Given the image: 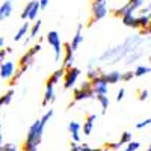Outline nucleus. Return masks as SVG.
I'll list each match as a JSON object with an SVG mask.
<instances>
[{
	"label": "nucleus",
	"instance_id": "obj_1",
	"mask_svg": "<svg viewBox=\"0 0 151 151\" xmlns=\"http://www.w3.org/2000/svg\"><path fill=\"white\" fill-rule=\"evenodd\" d=\"M53 113H55L53 109H48V112H45L40 119H36L29 127V132L26 134V141H24V145H23L24 151H38V145L42 141L44 129H45L47 122L52 119Z\"/></svg>",
	"mask_w": 151,
	"mask_h": 151
},
{
	"label": "nucleus",
	"instance_id": "obj_2",
	"mask_svg": "<svg viewBox=\"0 0 151 151\" xmlns=\"http://www.w3.org/2000/svg\"><path fill=\"white\" fill-rule=\"evenodd\" d=\"M144 42V40L141 36H130L127 38L122 44L113 47V48H107L106 52L100 56V60L106 62V64H116V62H119L121 58H125L130 52H133L134 48L141 47V44Z\"/></svg>",
	"mask_w": 151,
	"mask_h": 151
},
{
	"label": "nucleus",
	"instance_id": "obj_3",
	"mask_svg": "<svg viewBox=\"0 0 151 151\" xmlns=\"http://www.w3.org/2000/svg\"><path fill=\"white\" fill-rule=\"evenodd\" d=\"M41 52V44H35L32 48H29L26 53H24L20 60H18V70H15V74H14V77L11 79V85L12 83H15L20 77H21V74L26 71L32 64H33V60H35V56Z\"/></svg>",
	"mask_w": 151,
	"mask_h": 151
},
{
	"label": "nucleus",
	"instance_id": "obj_4",
	"mask_svg": "<svg viewBox=\"0 0 151 151\" xmlns=\"http://www.w3.org/2000/svg\"><path fill=\"white\" fill-rule=\"evenodd\" d=\"M88 98H95V94H94V89H92V85H91V80H86L80 85V88H76L74 92H73V101L70 103V107L77 103V101H82V100H88Z\"/></svg>",
	"mask_w": 151,
	"mask_h": 151
},
{
	"label": "nucleus",
	"instance_id": "obj_5",
	"mask_svg": "<svg viewBox=\"0 0 151 151\" xmlns=\"http://www.w3.org/2000/svg\"><path fill=\"white\" fill-rule=\"evenodd\" d=\"M107 2L106 0H94L91 5V20L88 26H92L94 23L103 20L107 15Z\"/></svg>",
	"mask_w": 151,
	"mask_h": 151
},
{
	"label": "nucleus",
	"instance_id": "obj_6",
	"mask_svg": "<svg viewBox=\"0 0 151 151\" xmlns=\"http://www.w3.org/2000/svg\"><path fill=\"white\" fill-rule=\"evenodd\" d=\"M45 40H47L48 45L53 48L55 60L59 62V60H60V56H62V50H64V48H62V42H60L59 33H58L56 30H50V32H47V35H45Z\"/></svg>",
	"mask_w": 151,
	"mask_h": 151
},
{
	"label": "nucleus",
	"instance_id": "obj_7",
	"mask_svg": "<svg viewBox=\"0 0 151 151\" xmlns=\"http://www.w3.org/2000/svg\"><path fill=\"white\" fill-rule=\"evenodd\" d=\"M144 2H145V0H129V2L125 3L124 6H121V8H118V9L113 11V15L121 18V17L125 15V14H132V12L141 9V8L144 6Z\"/></svg>",
	"mask_w": 151,
	"mask_h": 151
},
{
	"label": "nucleus",
	"instance_id": "obj_8",
	"mask_svg": "<svg viewBox=\"0 0 151 151\" xmlns=\"http://www.w3.org/2000/svg\"><path fill=\"white\" fill-rule=\"evenodd\" d=\"M40 11H41L40 2H38V0H30V2H27L26 5H24V9L21 12V18L23 20L33 21V20H36L38 14H40Z\"/></svg>",
	"mask_w": 151,
	"mask_h": 151
},
{
	"label": "nucleus",
	"instance_id": "obj_9",
	"mask_svg": "<svg viewBox=\"0 0 151 151\" xmlns=\"http://www.w3.org/2000/svg\"><path fill=\"white\" fill-rule=\"evenodd\" d=\"M80 70L77 67H68L65 68V73H64V88L65 89H71V88H74V85L77 83V79L80 76Z\"/></svg>",
	"mask_w": 151,
	"mask_h": 151
},
{
	"label": "nucleus",
	"instance_id": "obj_10",
	"mask_svg": "<svg viewBox=\"0 0 151 151\" xmlns=\"http://www.w3.org/2000/svg\"><path fill=\"white\" fill-rule=\"evenodd\" d=\"M91 85H92V89H94L95 95H107L109 94V85L104 79L103 73H100L97 77H94L91 80Z\"/></svg>",
	"mask_w": 151,
	"mask_h": 151
},
{
	"label": "nucleus",
	"instance_id": "obj_11",
	"mask_svg": "<svg viewBox=\"0 0 151 151\" xmlns=\"http://www.w3.org/2000/svg\"><path fill=\"white\" fill-rule=\"evenodd\" d=\"M15 64L12 60H5L0 64V77H2L3 80H11L12 77H14L15 74Z\"/></svg>",
	"mask_w": 151,
	"mask_h": 151
},
{
	"label": "nucleus",
	"instance_id": "obj_12",
	"mask_svg": "<svg viewBox=\"0 0 151 151\" xmlns=\"http://www.w3.org/2000/svg\"><path fill=\"white\" fill-rule=\"evenodd\" d=\"M14 0H5V2L0 5V21H3L6 18H9L12 15V11H14Z\"/></svg>",
	"mask_w": 151,
	"mask_h": 151
},
{
	"label": "nucleus",
	"instance_id": "obj_13",
	"mask_svg": "<svg viewBox=\"0 0 151 151\" xmlns=\"http://www.w3.org/2000/svg\"><path fill=\"white\" fill-rule=\"evenodd\" d=\"M82 30H83V24H77L76 35L73 36V40H71V42H70V47L73 48V52H76V50L82 45V42H83V40H85V36L82 35Z\"/></svg>",
	"mask_w": 151,
	"mask_h": 151
},
{
	"label": "nucleus",
	"instance_id": "obj_14",
	"mask_svg": "<svg viewBox=\"0 0 151 151\" xmlns=\"http://www.w3.org/2000/svg\"><path fill=\"white\" fill-rule=\"evenodd\" d=\"M95 119H97V115L95 113H89L85 119V124L82 125V132L85 136H91L92 130H94V125H95Z\"/></svg>",
	"mask_w": 151,
	"mask_h": 151
},
{
	"label": "nucleus",
	"instance_id": "obj_15",
	"mask_svg": "<svg viewBox=\"0 0 151 151\" xmlns=\"http://www.w3.org/2000/svg\"><path fill=\"white\" fill-rule=\"evenodd\" d=\"M68 132L73 137V142H80V132H82V125L77 121H70L68 122Z\"/></svg>",
	"mask_w": 151,
	"mask_h": 151
},
{
	"label": "nucleus",
	"instance_id": "obj_16",
	"mask_svg": "<svg viewBox=\"0 0 151 151\" xmlns=\"http://www.w3.org/2000/svg\"><path fill=\"white\" fill-rule=\"evenodd\" d=\"M64 62H62V67L64 68H68V67H73V62H74V52L73 48L70 47V42L68 44H64Z\"/></svg>",
	"mask_w": 151,
	"mask_h": 151
},
{
	"label": "nucleus",
	"instance_id": "obj_17",
	"mask_svg": "<svg viewBox=\"0 0 151 151\" xmlns=\"http://www.w3.org/2000/svg\"><path fill=\"white\" fill-rule=\"evenodd\" d=\"M144 53H145V50H144L142 47L134 48L133 52H130L127 56H125V64H127V65L134 64V62H136L137 59H141V58H142V55H144Z\"/></svg>",
	"mask_w": 151,
	"mask_h": 151
},
{
	"label": "nucleus",
	"instance_id": "obj_18",
	"mask_svg": "<svg viewBox=\"0 0 151 151\" xmlns=\"http://www.w3.org/2000/svg\"><path fill=\"white\" fill-rule=\"evenodd\" d=\"M121 21L124 26L127 27H133V29H139V26H137V15H134V12H132V14H125L121 17Z\"/></svg>",
	"mask_w": 151,
	"mask_h": 151
},
{
	"label": "nucleus",
	"instance_id": "obj_19",
	"mask_svg": "<svg viewBox=\"0 0 151 151\" xmlns=\"http://www.w3.org/2000/svg\"><path fill=\"white\" fill-rule=\"evenodd\" d=\"M121 71H116V70H113V71H109V73H103L104 76V79L107 82V85H116L121 82Z\"/></svg>",
	"mask_w": 151,
	"mask_h": 151
},
{
	"label": "nucleus",
	"instance_id": "obj_20",
	"mask_svg": "<svg viewBox=\"0 0 151 151\" xmlns=\"http://www.w3.org/2000/svg\"><path fill=\"white\" fill-rule=\"evenodd\" d=\"M64 73H65V68H64V67H60L59 70H56V71L47 79V83H45V85H50V86L58 85V83L60 82V79L64 77Z\"/></svg>",
	"mask_w": 151,
	"mask_h": 151
},
{
	"label": "nucleus",
	"instance_id": "obj_21",
	"mask_svg": "<svg viewBox=\"0 0 151 151\" xmlns=\"http://www.w3.org/2000/svg\"><path fill=\"white\" fill-rule=\"evenodd\" d=\"M53 101H55V86L45 85V94L42 98V106H47L48 103H53Z\"/></svg>",
	"mask_w": 151,
	"mask_h": 151
},
{
	"label": "nucleus",
	"instance_id": "obj_22",
	"mask_svg": "<svg viewBox=\"0 0 151 151\" xmlns=\"http://www.w3.org/2000/svg\"><path fill=\"white\" fill-rule=\"evenodd\" d=\"M29 29H30V23L29 21H24V24L17 30V33L14 35V41H21L23 38L29 33Z\"/></svg>",
	"mask_w": 151,
	"mask_h": 151
},
{
	"label": "nucleus",
	"instance_id": "obj_23",
	"mask_svg": "<svg viewBox=\"0 0 151 151\" xmlns=\"http://www.w3.org/2000/svg\"><path fill=\"white\" fill-rule=\"evenodd\" d=\"M150 21H151V12H148V14L137 15V26H139L141 30H145V29L148 27Z\"/></svg>",
	"mask_w": 151,
	"mask_h": 151
},
{
	"label": "nucleus",
	"instance_id": "obj_24",
	"mask_svg": "<svg viewBox=\"0 0 151 151\" xmlns=\"http://www.w3.org/2000/svg\"><path fill=\"white\" fill-rule=\"evenodd\" d=\"M41 24H42V21L41 20H36L33 24H30V29H29V40H32V38H36V35H38V32H40V29H41Z\"/></svg>",
	"mask_w": 151,
	"mask_h": 151
},
{
	"label": "nucleus",
	"instance_id": "obj_25",
	"mask_svg": "<svg viewBox=\"0 0 151 151\" xmlns=\"http://www.w3.org/2000/svg\"><path fill=\"white\" fill-rule=\"evenodd\" d=\"M97 101L100 103V106H101V113H106L107 109H109V104H110V100L107 95H97Z\"/></svg>",
	"mask_w": 151,
	"mask_h": 151
},
{
	"label": "nucleus",
	"instance_id": "obj_26",
	"mask_svg": "<svg viewBox=\"0 0 151 151\" xmlns=\"http://www.w3.org/2000/svg\"><path fill=\"white\" fill-rule=\"evenodd\" d=\"M133 73H134V77H142V76H147L151 73V67L150 65H137Z\"/></svg>",
	"mask_w": 151,
	"mask_h": 151
},
{
	"label": "nucleus",
	"instance_id": "obj_27",
	"mask_svg": "<svg viewBox=\"0 0 151 151\" xmlns=\"http://www.w3.org/2000/svg\"><path fill=\"white\" fill-rule=\"evenodd\" d=\"M12 97H14V89H9L6 94H3L0 97V107L2 106H8L12 101Z\"/></svg>",
	"mask_w": 151,
	"mask_h": 151
},
{
	"label": "nucleus",
	"instance_id": "obj_28",
	"mask_svg": "<svg viewBox=\"0 0 151 151\" xmlns=\"http://www.w3.org/2000/svg\"><path fill=\"white\" fill-rule=\"evenodd\" d=\"M132 141H133V134H132L130 132L121 133V137H119V144H121V145H127V144H130Z\"/></svg>",
	"mask_w": 151,
	"mask_h": 151
},
{
	"label": "nucleus",
	"instance_id": "obj_29",
	"mask_svg": "<svg viewBox=\"0 0 151 151\" xmlns=\"http://www.w3.org/2000/svg\"><path fill=\"white\" fill-rule=\"evenodd\" d=\"M141 148V142H137V141H132L130 144H127V147L124 148V151H137Z\"/></svg>",
	"mask_w": 151,
	"mask_h": 151
},
{
	"label": "nucleus",
	"instance_id": "obj_30",
	"mask_svg": "<svg viewBox=\"0 0 151 151\" xmlns=\"http://www.w3.org/2000/svg\"><path fill=\"white\" fill-rule=\"evenodd\" d=\"M101 73L97 67H92V68H88V80H92L94 77H97V76Z\"/></svg>",
	"mask_w": 151,
	"mask_h": 151
},
{
	"label": "nucleus",
	"instance_id": "obj_31",
	"mask_svg": "<svg viewBox=\"0 0 151 151\" xmlns=\"http://www.w3.org/2000/svg\"><path fill=\"white\" fill-rule=\"evenodd\" d=\"M80 151H109L107 148H91L89 144H80Z\"/></svg>",
	"mask_w": 151,
	"mask_h": 151
},
{
	"label": "nucleus",
	"instance_id": "obj_32",
	"mask_svg": "<svg viewBox=\"0 0 151 151\" xmlns=\"http://www.w3.org/2000/svg\"><path fill=\"white\" fill-rule=\"evenodd\" d=\"M148 95H150L148 89H139L137 91V100H139V101H147Z\"/></svg>",
	"mask_w": 151,
	"mask_h": 151
},
{
	"label": "nucleus",
	"instance_id": "obj_33",
	"mask_svg": "<svg viewBox=\"0 0 151 151\" xmlns=\"http://www.w3.org/2000/svg\"><path fill=\"white\" fill-rule=\"evenodd\" d=\"M148 125H151V118H147V119H142L139 122H136V129L137 130H142V129L148 127Z\"/></svg>",
	"mask_w": 151,
	"mask_h": 151
},
{
	"label": "nucleus",
	"instance_id": "obj_34",
	"mask_svg": "<svg viewBox=\"0 0 151 151\" xmlns=\"http://www.w3.org/2000/svg\"><path fill=\"white\" fill-rule=\"evenodd\" d=\"M134 77V73L133 71H125L121 74V82H130Z\"/></svg>",
	"mask_w": 151,
	"mask_h": 151
},
{
	"label": "nucleus",
	"instance_id": "obj_35",
	"mask_svg": "<svg viewBox=\"0 0 151 151\" xmlns=\"http://www.w3.org/2000/svg\"><path fill=\"white\" fill-rule=\"evenodd\" d=\"M11 52H12L11 48H0V64L6 60V56H8Z\"/></svg>",
	"mask_w": 151,
	"mask_h": 151
},
{
	"label": "nucleus",
	"instance_id": "obj_36",
	"mask_svg": "<svg viewBox=\"0 0 151 151\" xmlns=\"http://www.w3.org/2000/svg\"><path fill=\"white\" fill-rule=\"evenodd\" d=\"M0 151H17V145L15 144H3L0 147Z\"/></svg>",
	"mask_w": 151,
	"mask_h": 151
},
{
	"label": "nucleus",
	"instance_id": "obj_37",
	"mask_svg": "<svg viewBox=\"0 0 151 151\" xmlns=\"http://www.w3.org/2000/svg\"><path fill=\"white\" fill-rule=\"evenodd\" d=\"M121 147H122V145H121L119 142H113V144H107L106 148H107V150H119Z\"/></svg>",
	"mask_w": 151,
	"mask_h": 151
},
{
	"label": "nucleus",
	"instance_id": "obj_38",
	"mask_svg": "<svg viewBox=\"0 0 151 151\" xmlns=\"http://www.w3.org/2000/svg\"><path fill=\"white\" fill-rule=\"evenodd\" d=\"M124 95H125V89H124V88H121V89L116 92V101H121V100L124 98Z\"/></svg>",
	"mask_w": 151,
	"mask_h": 151
},
{
	"label": "nucleus",
	"instance_id": "obj_39",
	"mask_svg": "<svg viewBox=\"0 0 151 151\" xmlns=\"http://www.w3.org/2000/svg\"><path fill=\"white\" fill-rule=\"evenodd\" d=\"M70 151H80V144L79 142H71Z\"/></svg>",
	"mask_w": 151,
	"mask_h": 151
},
{
	"label": "nucleus",
	"instance_id": "obj_40",
	"mask_svg": "<svg viewBox=\"0 0 151 151\" xmlns=\"http://www.w3.org/2000/svg\"><path fill=\"white\" fill-rule=\"evenodd\" d=\"M38 2H40V8H41V11H42V9H45V8L48 6L50 0H38Z\"/></svg>",
	"mask_w": 151,
	"mask_h": 151
},
{
	"label": "nucleus",
	"instance_id": "obj_41",
	"mask_svg": "<svg viewBox=\"0 0 151 151\" xmlns=\"http://www.w3.org/2000/svg\"><path fill=\"white\" fill-rule=\"evenodd\" d=\"M141 33H144V35H151V21H150L148 27H147L145 30H141Z\"/></svg>",
	"mask_w": 151,
	"mask_h": 151
},
{
	"label": "nucleus",
	"instance_id": "obj_42",
	"mask_svg": "<svg viewBox=\"0 0 151 151\" xmlns=\"http://www.w3.org/2000/svg\"><path fill=\"white\" fill-rule=\"evenodd\" d=\"M3 145V134H2V125H0V147Z\"/></svg>",
	"mask_w": 151,
	"mask_h": 151
},
{
	"label": "nucleus",
	"instance_id": "obj_43",
	"mask_svg": "<svg viewBox=\"0 0 151 151\" xmlns=\"http://www.w3.org/2000/svg\"><path fill=\"white\" fill-rule=\"evenodd\" d=\"M3 45H5V40L0 36V48H3Z\"/></svg>",
	"mask_w": 151,
	"mask_h": 151
},
{
	"label": "nucleus",
	"instance_id": "obj_44",
	"mask_svg": "<svg viewBox=\"0 0 151 151\" xmlns=\"http://www.w3.org/2000/svg\"><path fill=\"white\" fill-rule=\"evenodd\" d=\"M147 45L151 48V36H148V38H147Z\"/></svg>",
	"mask_w": 151,
	"mask_h": 151
},
{
	"label": "nucleus",
	"instance_id": "obj_45",
	"mask_svg": "<svg viewBox=\"0 0 151 151\" xmlns=\"http://www.w3.org/2000/svg\"><path fill=\"white\" fill-rule=\"evenodd\" d=\"M145 8H147V9H148V11H150V12H151V0H150V2H148V5H147V6H145Z\"/></svg>",
	"mask_w": 151,
	"mask_h": 151
},
{
	"label": "nucleus",
	"instance_id": "obj_46",
	"mask_svg": "<svg viewBox=\"0 0 151 151\" xmlns=\"http://www.w3.org/2000/svg\"><path fill=\"white\" fill-rule=\"evenodd\" d=\"M145 151H151V142H150V147H148V148H147Z\"/></svg>",
	"mask_w": 151,
	"mask_h": 151
},
{
	"label": "nucleus",
	"instance_id": "obj_47",
	"mask_svg": "<svg viewBox=\"0 0 151 151\" xmlns=\"http://www.w3.org/2000/svg\"><path fill=\"white\" fill-rule=\"evenodd\" d=\"M150 62H151V55H150Z\"/></svg>",
	"mask_w": 151,
	"mask_h": 151
},
{
	"label": "nucleus",
	"instance_id": "obj_48",
	"mask_svg": "<svg viewBox=\"0 0 151 151\" xmlns=\"http://www.w3.org/2000/svg\"><path fill=\"white\" fill-rule=\"evenodd\" d=\"M23 151H24V150H23Z\"/></svg>",
	"mask_w": 151,
	"mask_h": 151
}]
</instances>
